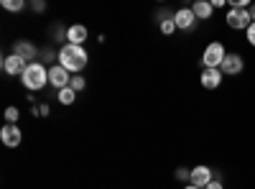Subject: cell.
<instances>
[{"instance_id":"6da1fadb","label":"cell","mask_w":255,"mask_h":189,"mask_svg":"<svg viewBox=\"0 0 255 189\" xmlns=\"http://www.w3.org/2000/svg\"><path fill=\"white\" fill-rule=\"evenodd\" d=\"M90 61V54L84 51V46H74V44H64L59 49V64L67 69L69 74H79Z\"/></svg>"},{"instance_id":"7a4b0ae2","label":"cell","mask_w":255,"mask_h":189,"mask_svg":"<svg viewBox=\"0 0 255 189\" xmlns=\"http://www.w3.org/2000/svg\"><path fill=\"white\" fill-rule=\"evenodd\" d=\"M20 82H23V87H26L28 92H33V90L38 92V90H44V87L49 85V69H46L44 64H38V61H33V64L26 67Z\"/></svg>"},{"instance_id":"3957f363","label":"cell","mask_w":255,"mask_h":189,"mask_svg":"<svg viewBox=\"0 0 255 189\" xmlns=\"http://www.w3.org/2000/svg\"><path fill=\"white\" fill-rule=\"evenodd\" d=\"M227 54H230V51L225 49L222 41H212V44H207V49L202 51V64H204V69H220Z\"/></svg>"},{"instance_id":"277c9868","label":"cell","mask_w":255,"mask_h":189,"mask_svg":"<svg viewBox=\"0 0 255 189\" xmlns=\"http://www.w3.org/2000/svg\"><path fill=\"white\" fill-rule=\"evenodd\" d=\"M225 20H227V26L235 28V31H248L250 23H253V18H250V10H248V8H230Z\"/></svg>"},{"instance_id":"5b68a950","label":"cell","mask_w":255,"mask_h":189,"mask_svg":"<svg viewBox=\"0 0 255 189\" xmlns=\"http://www.w3.org/2000/svg\"><path fill=\"white\" fill-rule=\"evenodd\" d=\"M0 141H3L8 149H18L20 141H23V133H20L18 123H5L3 128H0Z\"/></svg>"},{"instance_id":"8992f818","label":"cell","mask_w":255,"mask_h":189,"mask_svg":"<svg viewBox=\"0 0 255 189\" xmlns=\"http://www.w3.org/2000/svg\"><path fill=\"white\" fill-rule=\"evenodd\" d=\"M69 82H72V77H69V72L64 69L61 64H54V67H49V85L59 92V90H64V87H69Z\"/></svg>"},{"instance_id":"52a82bcc","label":"cell","mask_w":255,"mask_h":189,"mask_svg":"<svg viewBox=\"0 0 255 189\" xmlns=\"http://www.w3.org/2000/svg\"><path fill=\"white\" fill-rule=\"evenodd\" d=\"M174 23H176L179 31H191V28L197 26V15H194V10H191V8H179L174 13Z\"/></svg>"},{"instance_id":"ba28073f","label":"cell","mask_w":255,"mask_h":189,"mask_svg":"<svg viewBox=\"0 0 255 189\" xmlns=\"http://www.w3.org/2000/svg\"><path fill=\"white\" fill-rule=\"evenodd\" d=\"M220 69H222V74H230V77L240 74V72L245 69V59H243V54H227Z\"/></svg>"},{"instance_id":"9c48e42d","label":"cell","mask_w":255,"mask_h":189,"mask_svg":"<svg viewBox=\"0 0 255 189\" xmlns=\"http://www.w3.org/2000/svg\"><path fill=\"white\" fill-rule=\"evenodd\" d=\"M26 67H28V61H23V59L15 56V54H10V56L3 59V72L10 74V77H23Z\"/></svg>"},{"instance_id":"30bf717a","label":"cell","mask_w":255,"mask_h":189,"mask_svg":"<svg viewBox=\"0 0 255 189\" xmlns=\"http://www.w3.org/2000/svg\"><path fill=\"white\" fill-rule=\"evenodd\" d=\"M212 179H215L212 169H209V166H204V164H199V166H194V169H191V179H189V184H194V187L204 189Z\"/></svg>"},{"instance_id":"8fae6325","label":"cell","mask_w":255,"mask_h":189,"mask_svg":"<svg viewBox=\"0 0 255 189\" xmlns=\"http://www.w3.org/2000/svg\"><path fill=\"white\" fill-rule=\"evenodd\" d=\"M13 54L15 56H20V59H23V61H28V64H33V59H36V46L31 44V41H23V38H20V41H13Z\"/></svg>"},{"instance_id":"7c38bea8","label":"cell","mask_w":255,"mask_h":189,"mask_svg":"<svg viewBox=\"0 0 255 189\" xmlns=\"http://www.w3.org/2000/svg\"><path fill=\"white\" fill-rule=\"evenodd\" d=\"M222 79H225L222 69H202V77H199L204 90H217L222 85Z\"/></svg>"},{"instance_id":"4fadbf2b","label":"cell","mask_w":255,"mask_h":189,"mask_svg":"<svg viewBox=\"0 0 255 189\" xmlns=\"http://www.w3.org/2000/svg\"><path fill=\"white\" fill-rule=\"evenodd\" d=\"M84 41H87V26H79V23H74V26H69V28H67V44L82 46Z\"/></svg>"},{"instance_id":"5bb4252c","label":"cell","mask_w":255,"mask_h":189,"mask_svg":"<svg viewBox=\"0 0 255 189\" xmlns=\"http://www.w3.org/2000/svg\"><path fill=\"white\" fill-rule=\"evenodd\" d=\"M191 10H194V15H197V20H209L212 18V3H207V0H197L194 5H191Z\"/></svg>"},{"instance_id":"9a60e30c","label":"cell","mask_w":255,"mask_h":189,"mask_svg":"<svg viewBox=\"0 0 255 189\" xmlns=\"http://www.w3.org/2000/svg\"><path fill=\"white\" fill-rule=\"evenodd\" d=\"M174 31H176L174 15H168V13H161V33H163V36H171Z\"/></svg>"},{"instance_id":"2e32d148","label":"cell","mask_w":255,"mask_h":189,"mask_svg":"<svg viewBox=\"0 0 255 189\" xmlns=\"http://www.w3.org/2000/svg\"><path fill=\"white\" fill-rule=\"evenodd\" d=\"M56 100H59L61 105H72V102L77 100V92H74L72 87H64V90L56 92Z\"/></svg>"},{"instance_id":"e0dca14e","label":"cell","mask_w":255,"mask_h":189,"mask_svg":"<svg viewBox=\"0 0 255 189\" xmlns=\"http://www.w3.org/2000/svg\"><path fill=\"white\" fill-rule=\"evenodd\" d=\"M3 8L10 10V13H18V10L26 8V3H23V0H3Z\"/></svg>"},{"instance_id":"ac0fdd59","label":"cell","mask_w":255,"mask_h":189,"mask_svg":"<svg viewBox=\"0 0 255 189\" xmlns=\"http://www.w3.org/2000/svg\"><path fill=\"white\" fill-rule=\"evenodd\" d=\"M69 87H72L74 92H82L84 87H87V79H84L82 74H74V77H72V82H69Z\"/></svg>"},{"instance_id":"d6986e66","label":"cell","mask_w":255,"mask_h":189,"mask_svg":"<svg viewBox=\"0 0 255 189\" xmlns=\"http://www.w3.org/2000/svg\"><path fill=\"white\" fill-rule=\"evenodd\" d=\"M174 177H176L179 182H189V179H191V169H184V166H179V169L174 172Z\"/></svg>"},{"instance_id":"ffe728a7","label":"cell","mask_w":255,"mask_h":189,"mask_svg":"<svg viewBox=\"0 0 255 189\" xmlns=\"http://www.w3.org/2000/svg\"><path fill=\"white\" fill-rule=\"evenodd\" d=\"M18 118H20L18 108H8L5 110V123H18Z\"/></svg>"},{"instance_id":"44dd1931","label":"cell","mask_w":255,"mask_h":189,"mask_svg":"<svg viewBox=\"0 0 255 189\" xmlns=\"http://www.w3.org/2000/svg\"><path fill=\"white\" fill-rule=\"evenodd\" d=\"M245 38H248L250 46H255V23H250V28L245 31Z\"/></svg>"},{"instance_id":"7402d4cb","label":"cell","mask_w":255,"mask_h":189,"mask_svg":"<svg viewBox=\"0 0 255 189\" xmlns=\"http://www.w3.org/2000/svg\"><path fill=\"white\" fill-rule=\"evenodd\" d=\"M31 8H33L36 13H44V10H46V3H41V0H33V3H31Z\"/></svg>"},{"instance_id":"603a6c76","label":"cell","mask_w":255,"mask_h":189,"mask_svg":"<svg viewBox=\"0 0 255 189\" xmlns=\"http://www.w3.org/2000/svg\"><path fill=\"white\" fill-rule=\"evenodd\" d=\"M204 189H225V184H222L220 179H212V182H209V184H207Z\"/></svg>"},{"instance_id":"cb8c5ba5","label":"cell","mask_w":255,"mask_h":189,"mask_svg":"<svg viewBox=\"0 0 255 189\" xmlns=\"http://www.w3.org/2000/svg\"><path fill=\"white\" fill-rule=\"evenodd\" d=\"M38 113L41 115H49V105H38Z\"/></svg>"},{"instance_id":"d4e9b609","label":"cell","mask_w":255,"mask_h":189,"mask_svg":"<svg viewBox=\"0 0 255 189\" xmlns=\"http://www.w3.org/2000/svg\"><path fill=\"white\" fill-rule=\"evenodd\" d=\"M248 10H250V18H253V23H255V3H250V8H248Z\"/></svg>"},{"instance_id":"484cf974","label":"cell","mask_w":255,"mask_h":189,"mask_svg":"<svg viewBox=\"0 0 255 189\" xmlns=\"http://www.w3.org/2000/svg\"><path fill=\"white\" fill-rule=\"evenodd\" d=\"M184 189H199V187H194V184H186Z\"/></svg>"}]
</instances>
